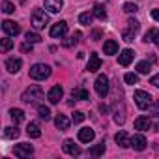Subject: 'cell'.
Listing matches in <instances>:
<instances>
[{"mask_svg": "<svg viewBox=\"0 0 159 159\" xmlns=\"http://www.w3.org/2000/svg\"><path fill=\"white\" fill-rule=\"evenodd\" d=\"M103 153H105V142H99L98 146L90 148V155H96V157H99V155H103Z\"/></svg>", "mask_w": 159, "mask_h": 159, "instance_id": "f1b7e54d", "label": "cell"}, {"mask_svg": "<svg viewBox=\"0 0 159 159\" xmlns=\"http://www.w3.org/2000/svg\"><path fill=\"white\" fill-rule=\"evenodd\" d=\"M11 47H13V41H11L10 38H4V39H2V45H0V51H2V52H8Z\"/></svg>", "mask_w": 159, "mask_h": 159, "instance_id": "1f68e13d", "label": "cell"}, {"mask_svg": "<svg viewBox=\"0 0 159 159\" xmlns=\"http://www.w3.org/2000/svg\"><path fill=\"white\" fill-rule=\"evenodd\" d=\"M71 120H73V124H81L83 120H84V112H73V116H71Z\"/></svg>", "mask_w": 159, "mask_h": 159, "instance_id": "74e56055", "label": "cell"}, {"mask_svg": "<svg viewBox=\"0 0 159 159\" xmlns=\"http://www.w3.org/2000/svg\"><path fill=\"white\" fill-rule=\"evenodd\" d=\"M49 75H51V66L47 64H34L30 67V77L34 81H45Z\"/></svg>", "mask_w": 159, "mask_h": 159, "instance_id": "7a4b0ae2", "label": "cell"}, {"mask_svg": "<svg viewBox=\"0 0 159 159\" xmlns=\"http://www.w3.org/2000/svg\"><path fill=\"white\" fill-rule=\"evenodd\" d=\"M71 98L73 99H90V94L84 88H73L71 90Z\"/></svg>", "mask_w": 159, "mask_h": 159, "instance_id": "cb8c5ba5", "label": "cell"}, {"mask_svg": "<svg viewBox=\"0 0 159 159\" xmlns=\"http://www.w3.org/2000/svg\"><path fill=\"white\" fill-rule=\"evenodd\" d=\"M66 34H67V23L66 21H58L56 25H52L51 38H64Z\"/></svg>", "mask_w": 159, "mask_h": 159, "instance_id": "52a82bcc", "label": "cell"}, {"mask_svg": "<svg viewBox=\"0 0 159 159\" xmlns=\"http://www.w3.org/2000/svg\"><path fill=\"white\" fill-rule=\"evenodd\" d=\"M153 34H155V28H150L146 34H144V41L146 43H150V41H153Z\"/></svg>", "mask_w": 159, "mask_h": 159, "instance_id": "f35d334b", "label": "cell"}, {"mask_svg": "<svg viewBox=\"0 0 159 159\" xmlns=\"http://www.w3.org/2000/svg\"><path fill=\"white\" fill-rule=\"evenodd\" d=\"M146 146H148V142H146L144 135H133V137H131V148H133V150L142 152V150H146Z\"/></svg>", "mask_w": 159, "mask_h": 159, "instance_id": "7c38bea8", "label": "cell"}, {"mask_svg": "<svg viewBox=\"0 0 159 159\" xmlns=\"http://www.w3.org/2000/svg\"><path fill=\"white\" fill-rule=\"evenodd\" d=\"M10 116H11V120H13L15 125L21 124V122L25 120V112H23L21 109H11V111H10Z\"/></svg>", "mask_w": 159, "mask_h": 159, "instance_id": "484cf974", "label": "cell"}, {"mask_svg": "<svg viewBox=\"0 0 159 159\" xmlns=\"http://www.w3.org/2000/svg\"><path fill=\"white\" fill-rule=\"evenodd\" d=\"M124 81H125L127 84H137V81H139V77H137V73H125V77H124Z\"/></svg>", "mask_w": 159, "mask_h": 159, "instance_id": "e575fe53", "label": "cell"}, {"mask_svg": "<svg viewBox=\"0 0 159 159\" xmlns=\"http://www.w3.org/2000/svg\"><path fill=\"white\" fill-rule=\"evenodd\" d=\"M4 137H6V139H17V137H19V129H17V127H6Z\"/></svg>", "mask_w": 159, "mask_h": 159, "instance_id": "f546056e", "label": "cell"}, {"mask_svg": "<svg viewBox=\"0 0 159 159\" xmlns=\"http://www.w3.org/2000/svg\"><path fill=\"white\" fill-rule=\"evenodd\" d=\"M103 51H105V54H116L118 52V43L114 39H107L105 45H103Z\"/></svg>", "mask_w": 159, "mask_h": 159, "instance_id": "603a6c76", "label": "cell"}, {"mask_svg": "<svg viewBox=\"0 0 159 159\" xmlns=\"http://www.w3.org/2000/svg\"><path fill=\"white\" fill-rule=\"evenodd\" d=\"M153 43L159 47V30H155V34H153Z\"/></svg>", "mask_w": 159, "mask_h": 159, "instance_id": "7bdbcfd3", "label": "cell"}, {"mask_svg": "<svg viewBox=\"0 0 159 159\" xmlns=\"http://www.w3.org/2000/svg\"><path fill=\"white\" fill-rule=\"evenodd\" d=\"M62 148H64V152H66V153H69V155H73V157H75V155H81V153H83V150L79 148V146H77V144H75V142H73L71 139L64 140Z\"/></svg>", "mask_w": 159, "mask_h": 159, "instance_id": "30bf717a", "label": "cell"}, {"mask_svg": "<svg viewBox=\"0 0 159 159\" xmlns=\"http://www.w3.org/2000/svg\"><path fill=\"white\" fill-rule=\"evenodd\" d=\"M150 127H152L150 118H146V116H139V118L135 120V129H139V131H150Z\"/></svg>", "mask_w": 159, "mask_h": 159, "instance_id": "ac0fdd59", "label": "cell"}, {"mask_svg": "<svg viewBox=\"0 0 159 159\" xmlns=\"http://www.w3.org/2000/svg\"><path fill=\"white\" fill-rule=\"evenodd\" d=\"M62 96H64V88H62L60 84H56V86H52V88L49 90V94H47V99H49L52 105H56V103H60Z\"/></svg>", "mask_w": 159, "mask_h": 159, "instance_id": "ba28073f", "label": "cell"}, {"mask_svg": "<svg viewBox=\"0 0 159 159\" xmlns=\"http://www.w3.org/2000/svg\"><path fill=\"white\" fill-rule=\"evenodd\" d=\"M139 32V21L137 19H129L127 21V28L122 32V38H124V41H133L135 39V34Z\"/></svg>", "mask_w": 159, "mask_h": 159, "instance_id": "8992f818", "label": "cell"}, {"mask_svg": "<svg viewBox=\"0 0 159 159\" xmlns=\"http://www.w3.org/2000/svg\"><path fill=\"white\" fill-rule=\"evenodd\" d=\"M38 114H39V118H41V120H45V122H49V120H51V109H49V107H45V105H39V107H38Z\"/></svg>", "mask_w": 159, "mask_h": 159, "instance_id": "83f0119b", "label": "cell"}, {"mask_svg": "<svg viewBox=\"0 0 159 159\" xmlns=\"http://www.w3.org/2000/svg\"><path fill=\"white\" fill-rule=\"evenodd\" d=\"M13 153H15L17 157H30V155L34 153V148H32V144H26V142H21V144H17V146H15V150H13Z\"/></svg>", "mask_w": 159, "mask_h": 159, "instance_id": "9c48e42d", "label": "cell"}, {"mask_svg": "<svg viewBox=\"0 0 159 159\" xmlns=\"http://www.w3.org/2000/svg\"><path fill=\"white\" fill-rule=\"evenodd\" d=\"M26 133H28L30 139H39V137H41V129H39L38 122H30L28 127H26Z\"/></svg>", "mask_w": 159, "mask_h": 159, "instance_id": "ffe728a7", "label": "cell"}, {"mask_svg": "<svg viewBox=\"0 0 159 159\" xmlns=\"http://www.w3.org/2000/svg\"><path fill=\"white\" fill-rule=\"evenodd\" d=\"M92 19H94V13H90V11H84V13L79 15V23L84 25V26H90L92 25Z\"/></svg>", "mask_w": 159, "mask_h": 159, "instance_id": "4316f807", "label": "cell"}, {"mask_svg": "<svg viewBox=\"0 0 159 159\" xmlns=\"http://www.w3.org/2000/svg\"><path fill=\"white\" fill-rule=\"evenodd\" d=\"M99 111H101V112H107V111H109V109H107V107H105V105H99Z\"/></svg>", "mask_w": 159, "mask_h": 159, "instance_id": "f6af8a7d", "label": "cell"}, {"mask_svg": "<svg viewBox=\"0 0 159 159\" xmlns=\"http://www.w3.org/2000/svg\"><path fill=\"white\" fill-rule=\"evenodd\" d=\"M26 41H30V43H39V41H41V36L36 34V32H26Z\"/></svg>", "mask_w": 159, "mask_h": 159, "instance_id": "d6a6232c", "label": "cell"}, {"mask_svg": "<svg viewBox=\"0 0 159 159\" xmlns=\"http://www.w3.org/2000/svg\"><path fill=\"white\" fill-rule=\"evenodd\" d=\"M148 109H150V114H152V116H157V118H159V99L152 101V105H150Z\"/></svg>", "mask_w": 159, "mask_h": 159, "instance_id": "836d02e7", "label": "cell"}, {"mask_svg": "<svg viewBox=\"0 0 159 159\" xmlns=\"http://www.w3.org/2000/svg\"><path fill=\"white\" fill-rule=\"evenodd\" d=\"M39 99H43V90H41L39 84H32V86L26 88V90L23 92V96H21V101H25V103H36V101H39Z\"/></svg>", "mask_w": 159, "mask_h": 159, "instance_id": "6da1fadb", "label": "cell"}, {"mask_svg": "<svg viewBox=\"0 0 159 159\" xmlns=\"http://www.w3.org/2000/svg\"><path fill=\"white\" fill-rule=\"evenodd\" d=\"M114 140H116V144H118L120 148H127V146H131V139L127 137L125 131H118V133L114 135Z\"/></svg>", "mask_w": 159, "mask_h": 159, "instance_id": "9a60e30c", "label": "cell"}, {"mask_svg": "<svg viewBox=\"0 0 159 159\" xmlns=\"http://www.w3.org/2000/svg\"><path fill=\"white\" fill-rule=\"evenodd\" d=\"M81 38H83V34H81V32H73L69 38H66V39L62 41V45L69 49V47H73L75 43H79V41H81Z\"/></svg>", "mask_w": 159, "mask_h": 159, "instance_id": "44dd1931", "label": "cell"}, {"mask_svg": "<svg viewBox=\"0 0 159 159\" xmlns=\"http://www.w3.org/2000/svg\"><path fill=\"white\" fill-rule=\"evenodd\" d=\"M2 11H4L6 15H10V13H13V11H15V6L10 2V0H4V2H2Z\"/></svg>", "mask_w": 159, "mask_h": 159, "instance_id": "4dcf8cb0", "label": "cell"}, {"mask_svg": "<svg viewBox=\"0 0 159 159\" xmlns=\"http://www.w3.org/2000/svg\"><path fill=\"white\" fill-rule=\"evenodd\" d=\"M94 86H96L98 96H99V98H105V96L109 94V77H107V75H98Z\"/></svg>", "mask_w": 159, "mask_h": 159, "instance_id": "5b68a950", "label": "cell"}, {"mask_svg": "<svg viewBox=\"0 0 159 159\" xmlns=\"http://www.w3.org/2000/svg\"><path fill=\"white\" fill-rule=\"evenodd\" d=\"M150 84H153L155 88H159V73H157V75H153V77L150 79Z\"/></svg>", "mask_w": 159, "mask_h": 159, "instance_id": "60d3db41", "label": "cell"}, {"mask_svg": "<svg viewBox=\"0 0 159 159\" xmlns=\"http://www.w3.org/2000/svg\"><path fill=\"white\" fill-rule=\"evenodd\" d=\"M2 30L8 34V36H19L21 34V26L13 21H4L2 23Z\"/></svg>", "mask_w": 159, "mask_h": 159, "instance_id": "8fae6325", "label": "cell"}, {"mask_svg": "<svg viewBox=\"0 0 159 159\" xmlns=\"http://www.w3.org/2000/svg\"><path fill=\"white\" fill-rule=\"evenodd\" d=\"M92 13H94V17H98L99 21H105V19H107V11H105V6H103V4H96Z\"/></svg>", "mask_w": 159, "mask_h": 159, "instance_id": "d4e9b609", "label": "cell"}, {"mask_svg": "<svg viewBox=\"0 0 159 159\" xmlns=\"http://www.w3.org/2000/svg\"><path fill=\"white\" fill-rule=\"evenodd\" d=\"M101 67V58L96 54V52H92L90 54V60H88V66H86V69L90 71V73H94V71H98Z\"/></svg>", "mask_w": 159, "mask_h": 159, "instance_id": "2e32d148", "label": "cell"}, {"mask_svg": "<svg viewBox=\"0 0 159 159\" xmlns=\"http://www.w3.org/2000/svg\"><path fill=\"white\" fill-rule=\"evenodd\" d=\"M92 39H94V41L101 39V30H94V32H92Z\"/></svg>", "mask_w": 159, "mask_h": 159, "instance_id": "b9f144b4", "label": "cell"}, {"mask_svg": "<svg viewBox=\"0 0 159 159\" xmlns=\"http://www.w3.org/2000/svg\"><path fill=\"white\" fill-rule=\"evenodd\" d=\"M152 17L159 23V10H152Z\"/></svg>", "mask_w": 159, "mask_h": 159, "instance_id": "ee69618b", "label": "cell"}, {"mask_svg": "<svg viewBox=\"0 0 159 159\" xmlns=\"http://www.w3.org/2000/svg\"><path fill=\"white\" fill-rule=\"evenodd\" d=\"M137 71L139 73H150V62H139L137 64Z\"/></svg>", "mask_w": 159, "mask_h": 159, "instance_id": "8d00e7d4", "label": "cell"}, {"mask_svg": "<svg viewBox=\"0 0 159 159\" xmlns=\"http://www.w3.org/2000/svg\"><path fill=\"white\" fill-rule=\"evenodd\" d=\"M133 99H135V103H137V107H139L140 111H146V109L152 105V99H153V98H152L148 92H144V90H135Z\"/></svg>", "mask_w": 159, "mask_h": 159, "instance_id": "3957f363", "label": "cell"}, {"mask_svg": "<svg viewBox=\"0 0 159 159\" xmlns=\"http://www.w3.org/2000/svg\"><path fill=\"white\" fill-rule=\"evenodd\" d=\"M64 8V0H45V10H49L51 13H58Z\"/></svg>", "mask_w": 159, "mask_h": 159, "instance_id": "5bb4252c", "label": "cell"}, {"mask_svg": "<svg viewBox=\"0 0 159 159\" xmlns=\"http://www.w3.org/2000/svg\"><path fill=\"white\" fill-rule=\"evenodd\" d=\"M47 23H49V15H47L43 10L36 8V10L32 11V26H34L36 30H41V28H45Z\"/></svg>", "mask_w": 159, "mask_h": 159, "instance_id": "277c9868", "label": "cell"}, {"mask_svg": "<svg viewBox=\"0 0 159 159\" xmlns=\"http://www.w3.org/2000/svg\"><path fill=\"white\" fill-rule=\"evenodd\" d=\"M122 10H124L125 13H135V11H139V8H137V4H133V2H125Z\"/></svg>", "mask_w": 159, "mask_h": 159, "instance_id": "d590c367", "label": "cell"}, {"mask_svg": "<svg viewBox=\"0 0 159 159\" xmlns=\"http://www.w3.org/2000/svg\"><path fill=\"white\" fill-rule=\"evenodd\" d=\"M94 137H96V133L90 127H83L81 131H79V140L81 142H90V140H94Z\"/></svg>", "mask_w": 159, "mask_h": 159, "instance_id": "d6986e66", "label": "cell"}, {"mask_svg": "<svg viewBox=\"0 0 159 159\" xmlns=\"http://www.w3.org/2000/svg\"><path fill=\"white\" fill-rule=\"evenodd\" d=\"M32 45H34V43H30V41H25V43L21 45V51H23V52H32Z\"/></svg>", "mask_w": 159, "mask_h": 159, "instance_id": "ab89813d", "label": "cell"}, {"mask_svg": "<svg viewBox=\"0 0 159 159\" xmlns=\"http://www.w3.org/2000/svg\"><path fill=\"white\" fill-rule=\"evenodd\" d=\"M54 124H56V127H58L60 131L69 129V120H67V116H66V114H58V116L54 118Z\"/></svg>", "mask_w": 159, "mask_h": 159, "instance_id": "7402d4cb", "label": "cell"}, {"mask_svg": "<svg viewBox=\"0 0 159 159\" xmlns=\"http://www.w3.org/2000/svg\"><path fill=\"white\" fill-rule=\"evenodd\" d=\"M21 2H26V0H21Z\"/></svg>", "mask_w": 159, "mask_h": 159, "instance_id": "bcb514c9", "label": "cell"}, {"mask_svg": "<svg viewBox=\"0 0 159 159\" xmlns=\"http://www.w3.org/2000/svg\"><path fill=\"white\" fill-rule=\"evenodd\" d=\"M21 66H23L21 58H8V60H6V69H8L10 73H19Z\"/></svg>", "mask_w": 159, "mask_h": 159, "instance_id": "e0dca14e", "label": "cell"}, {"mask_svg": "<svg viewBox=\"0 0 159 159\" xmlns=\"http://www.w3.org/2000/svg\"><path fill=\"white\" fill-rule=\"evenodd\" d=\"M133 58H135V52L131 51V49H124L122 52H120V58H118V64L120 66H129L131 62H133Z\"/></svg>", "mask_w": 159, "mask_h": 159, "instance_id": "4fadbf2b", "label": "cell"}]
</instances>
